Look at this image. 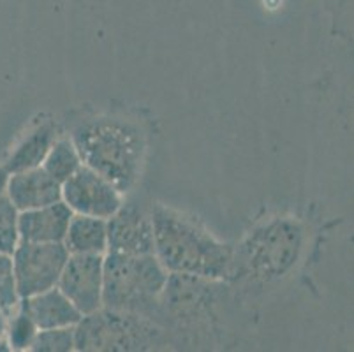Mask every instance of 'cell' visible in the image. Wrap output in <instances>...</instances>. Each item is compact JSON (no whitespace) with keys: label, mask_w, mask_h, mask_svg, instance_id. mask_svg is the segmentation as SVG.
<instances>
[{"label":"cell","mask_w":354,"mask_h":352,"mask_svg":"<svg viewBox=\"0 0 354 352\" xmlns=\"http://www.w3.org/2000/svg\"><path fill=\"white\" fill-rule=\"evenodd\" d=\"M102 254H71L57 284L82 315L102 306Z\"/></svg>","instance_id":"obj_8"},{"label":"cell","mask_w":354,"mask_h":352,"mask_svg":"<svg viewBox=\"0 0 354 352\" xmlns=\"http://www.w3.org/2000/svg\"><path fill=\"white\" fill-rule=\"evenodd\" d=\"M71 219H73V210L62 201L43 208L20 212L18 213L20 241H34V243L64 241Z\"/></svg>","instance_id":"obj_11"},{"label":"cell","mask_w":354,"mask_h":352,"mask_svg":"<svg viewBox=\"0 0 354 352\" xmlns=\"http://www.w3.org/2000/svg\"><path fill=\"white\" fill-rule=\"evenodd\" d=\"M167 271L156 254L129 256L109 252L102 261V305L159 322Z\"/></svg>","instance_id":"obj_3"},{"label":"cell","mask_w":354,"mask_h":352,"mask_svg":"<svg viewBox=\"0 0 354 352\" xmlns=\"http://www.w3.org/2000/svg\"><path fill=\"white\" fill-rule=\"evenodd\" d=\"M20 305V296L16 293L12 259L8 254H0V310L11 315Z\"/></svg>","instance_id":"obj_19"},{"label":"cell","mask_w":354,"mask_h":352,"mask_svg":"<svg viewBox=\"0 0 354 352\" xmlns=\"http://www.w3.org/2000/svg\"><path fill=\"white\" fill-rule=\"evenodd\" d=\"M43 164V169L62 185L69 176H73L80 169L82 159H80V155L76 151V148H74L73 141L59 140L51 145Z\"/></svg>","instance_id":"obj_15"},{"label":"cell","mask_w":354,"mask_h":352,"mask_svg":"<svg viewBox=\"0 0 354 352\" xmlns=\"http://www.w3.org/2000/svg\"><path fill=\"white\" fill-rule=\"evenodd\" d=\"M109 252L145 256L156 254L153 248L152 217L138 205H124L109 217L106 224Z\"/></svg>","instance_id":"obj_9"},{"label":"cell","mask_w":354,"mask_h":352,"mask_svg":"<svg viewBox=\"0 0 354 352\" xmlns=\"http://www.w3.org/2000/svg\"><path fill=\"white\" fill-rule=\"evenodd\" d=\"M74 349V326L66 328L37 329L30 351L35 352H69Z\"/></svg>","instance_id":"obj_17"},{"label":"cell","mask_w":354,"mask_h":352,"mask_svg":"<svg viewBox=\"0 0 354 352\" xmlns=\"http://www.w3.org/2000/svg\"><path fill=\"white\" fill-rule=\"evenodd\" d=\"M9 315L6 314L4 310H0V349H2V345H6L8 342H6V333H8V321H9Z\"/></svg>","instance_id":"obj_20"},{"label":"cell","mask_w":354,"mask_h":352,"mask_svg":"<svg viewBox=\"0 0 354 352\" xmlns=\"http://www.w3.org/2000/svg\"><path fill=\"white\" fill-rule=\"evenodd\" d=\"M62 199L73 212L97 219H109L122 206V194L86 166L62 183Z\"/></svg>","instance_id":"obj_7"},{"label":"cell","mask_w":354,"mask_h":352,"mask_svg":"<svg viewBox=\"0 0 354 352\" xmlns=\"http://www.w3.org/2000/svg\"><path fill=\"white\" fill-rule=\"evenodd\" d=\"M6 194L18 212H27L62 201V185L39 166L9 174Z\"/></svg>","instance_id":"obj_10"},{"label":"cell","mask_w":354,"mask_h":352,"mask_svg":"<svg viewBox=\"0 0 354 352\" xmlns=\"http://www.w3.org/2000/svg\"><path fill=\"white\" fill-rule=\"evenodd\" d=\"M64 245L69 254H102L108 247L104 219L88 217L80 213L76 217L73 215Z\"/></svg>","instance_id":"obj_14"},{"label":"cell","mask_w":354,"mask_h":352,"mask_svg":"<svg viewBox=\"0 0 354 352\" xmlns=\"http://www.w3.org/2000/svg\"><path fill=\"white\" fill-rule=\"evenodd\" d=\"M55 143V129L53 125L46 124L34 129L30 134H27L20 143L16 145L15 150L9 154L4 160L2 167L8 171V174L20 173V171L34 169L39 167L46 159L51 145Z\"/></svg>","instance_id":"obj_13"},{"label":"cell","mask_w":354,"mask_h":352,"mask_svg":"<svg viewBox=\"0 0 354 352\" xmlns=\"http://www.w3.org/2000/svg\"><path fill=\"white\" fill-rule=\"evenodd\" d=\"M8 171L4 169V167L0 166V192H4L6 189V182H8Z\"/></svg>","instance_id":"obj_21"},{"label":"cell","mask_w":354,"mask_h":352,"mask_svg":"<svg viewBox=\"0 0 354 352\" xmlns=\"http://www.w3.org/2000/svg\"><path fill=\"white\" fill-rule=\"evenodd\" d=\"M166 344V329L159 322L120 310L99 308L74 328L76 351H153Z\"/></svg>","instance_id":"obj_4"},{"label":"cell","mask_w":354,"mask_h":352,"mask_svg":"<svg viewBox=\"0 0 354 352\" xmlns=\"http://www.w3.org/2000/svg\"><path fill=\"white\" fill-rule=\"evenodd\" d=\"M18 210L12 205L8 194L0 192V254L12 256L20 241L18 234Z\"/></svg>","instance_id":"obj_16"},{"label":"cell","mask_w":354,"mask_h":352,"mask_svg":"<svg viewBox=\"0 0 354 352\" xmlns=\"http://www.w3.org/2000/svg\"><path fill=\"white\" fill-rule=\"evenodd\" d=\"M18 306L34 321L37 329L76 326L83 317L57 286L39 295L24 298Z\"/></svg>","instance_id":"obj_12"},{"label":"cell","mask_w":354,"mask_h":352,"mask_svg":"<svg viewBox=\"0 0 354 352\" xmlns=\"http://www.w3.org/2000/svg\"><path fill=\"white\" fill-rule=\"evenodd\" d=\"M9 317H11V315H9ZM35 333H37V326H35L34 321H32L24 310H20V306H18V312L8 321L6 342L9 344V347L15 349V351L30 349Z\"/></svg>","instance_id":"obj_18"},{"label":"cell","mask_w":354,"mask_h":352,"mask_svg":"<svg viewBox=\"0 0 354 352\" xmlns=\"http://www.w3.org/2000/svg\"><path fill=\"white\" fill-rule=\"evenodd\" d=\"M156 257L164 270L178 275L222 280L230 277L233 247L212 237L198 222L162 205L150 213Z\"/></svg>","instance_id":"obj_1"},{"label":"cell","mask_w":354,"mask_h":352,"mask_svg":"<svg viewBox=\"0 0 354 352\" xmlns=\"http://www.w3.org/2000/svg\"><path fill=\"white\" fill-rule=\"evenodd\" d=\"M304 229L296 221L277 219L256 231L233 252L231 275L273 280L288 273L300 257Z\"/></svg>","instance_id":"obj_5"},{"label":"cell","mask_w":354,"mask_h":352,"mask_svg":"<svg viewBox=\"0 0 354 352\" xmlns=\"http://www.w3.org/2000/svg\"><path fill=\"white\" fill-rule=\"evenodd\" d=\"M73 145L86 167L108 180L120 194L140 180L147 140L140 125L113 116H99L74 129Z\"/></svg>","instance_id":"obj_2"},{"label":"cell","mask_w":354,"mask_h":352,"mask_svg":"<svg viewBox=\"0 0 354 352\" xmlns=\"http://www.w3.org/2000/svg\"><path fill=\"white\" fill-rule=\"evenodd\" d=\"M11 259L16 293L20 299H24L44 293L59 284L64 266L69 259V252L64 241H18Z\"/></svg>","instance_id":"obj_6"}]
</instances>
